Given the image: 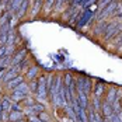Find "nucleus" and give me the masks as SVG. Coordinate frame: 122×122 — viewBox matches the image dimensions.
I'll use <instances>...</instances> for the list:
<instances>
[{"mask_svg":"<svg viewBox=\"0 0 122 122\" xmlns=\"http://www.w3.org/2000/svg\"><path fill=\"white\" fill-rule=\"evenodd\" d=\"M37 96H38V98H39V100H42V98L46 97V79H45V76L39 77V80H38Z\"/></svg>","mask_w":122,"mask_h":122,"instance_id":"obj_1","label":"nucleus"},{"mask_svg":"<svg viewBox=\"0 0 122 122\" xmlns=\"http://www.w3.org/2000/svg\"><path fill=\"white\" fill-rule=\"evenodd\" d=\"M21 83H23V76H15V77L11 79L10 81H7V87L14 88V87H17L18 84H21Z\"/></svg>","mask_w":122,"mask_h":122,"instance_id":"obj_2","label":"nucleus"},{"mask_svg":"<svg viewBox=\"0 0 122 122\" xmlns=\"http://www.w3.org/2000/svg\"><path fill=\"white\" fill-rule=\"evenodd\" d=\"M23 117H24V115H23V111L20 110V111H11L9 118H10V121L11 122H15V121H20Z\"/></svg>","mask_w":122,"mask_h":122,"instance_id":"obj_3","label":"nucleus"},{"mask_svg":"<svg viewBox=\"0 0 122 122\" xmlns=\"http://www.w3.org/2000/svg\"><path fill=\"white\" fill-rule=\"evenodd\" d=\"M24 56H25V51H23V49H21V51H18V52L15 53V56L13 58L11 65H18V63H20V61H21Z\"/></svg>","mask_w":122,"mask_h":122,"instance_id":"obj_4","label":"nucleus"},{"mask_svg":"<svg viewBox=\"0 0 122 122\" xmlns=\"http://www.w3.org/2000/svg\"><path fill=\"white\" fill-rule=\"evenodd\" d=\"M21 3H23V0H11V1H10V7H9L10 11H14L15 9H18Z\"/></svg>","mask_w":122,"mask_h":122,"instance_id":"obj_5","label":"nucleus"},{"mask_svg":"<svg viewBox=\"0 0 122 122\" xmlns=\"http://www.w3.org/2000/svg\"><path fill=\"white\" fill-rule=\"evenodd\" d=\"M38 73V69L37 67H31L30 70H28V73L25 74V77H28V79H34V76Z\"/></svg>","mask_w":122,"mask_h":122,"instance_id":"obj_6","label":"nucleus"}]
</instances>
